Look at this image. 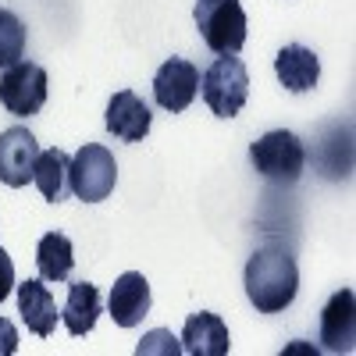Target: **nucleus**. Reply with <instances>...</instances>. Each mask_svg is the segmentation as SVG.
Wrapping results in <instances>:
<instances>
[{
	"label": "nucleus",
	"instance_id": "20",
	"mask_svg": "<svg viewBox=\"0 0 356 356\" xmlns=\"http://www.w3.org/2000/svg\"><path fill=\"white\" fill-rule=\"evenodd\" d=\"M18 282H15V264H11V257H8V250L0 246V303L11 296V289H15Z\"/></svg>",
	"mask_w": 356,
	"mask_h": 356
},
{
	"label": "nucleus",
	"instance_id": "1",
	"mask_svg": "<svg viewBox=\"0 0 356 356\" xmlns=\"http://www.w3.org/2000/svg\"><path fill=\"white\" fill-rule=\"evenodd\" d=\"M300 292V267L285 246H264L246 260V296L257 314H282Z\"/></svg>",
	"mask_w": 356,
	"mask_h": 356
},
{
	"label": "nucleus",
	"instance_id": "17",
	"mask_svg": "<svg viewBox=\"0 0 356 356\" xmlns=\"http://www.w3.org/2000/svg\"><path fill=\"white\" fill-rule=\"evenodd\" d=\"M36 267H40V278L43 282H65L75 267V250L72 239L61 232H47L40 246H36Z\"/></svg>",
	"mask_w": 356,
	"mask_h": 356
},
{
	"label": "nucleus",
	"instance_id": "9",
	"mask_svg": "<svg viewBox=\"0 0 356 356\" xmlns=\"http://www.w3.org/2000/svg\"><path fill=\"white\" fill-rule=\"evenodd\" d=\"M356 346V296L339 289L321 310V349L324 353H353Z\"/></svg>",
	"mask_w": 356,
	"mask_h": 356
},
{
	"label": "nucleus",
	"instance_id": "21",
	"mask_svg": "<svg viewBox=\"0 0 356 356\" xmlns=\"http://www.w3.org/2000/svg\"><path fill=\"white\" fill-rule=\"evenodd\" d=\"M18 349V332L8 317H0V356H11Z\"/></svg>",
	"mask_w": 356,
	"mask_h": 356
},
{
	"label": "nucleus",
	"instance_id": "12",
	"mask_svg": "<svg viewBox=\"0 0 356 356\" xmlns=\"http://www.w3.org/2000/svg\"><path fill=\"white\" fill-rule=\"evenodd\" d=\"M182 353L189 356H228L232 339H228V324L218 314H189L186 328H182Z\"/></svg>",
	"mask_w": 356,
	"mask_h": 356
},
{
	"label": "nucleus",
	"instance_id": "7",
	"mask_svg": "<svg viewBox=\"0 0 356 356\" xmlns=\"http://www.w3.org/2000/svg\"><path fill=\"white\" fill-rule=\"evenodd\" d=\"M200 93V68L186 57H168V61L157 68L154 75V100L171 111V114H182Z\"/></svg>",
	"mask_w": 356,
	"mask_h": 356
},
{
	"label": "nucleus",
	"instance_id": "2",
	"mask_svg": "<svg viewBox=\"0 0 356 356\" xmlns=\"http://www.w3.org/2000/svg\"><path fill=\"white\" fill-rule=\"evenodd\" d=\"M250 161H253V168L267 178V182L292 186V182H300V175L307 168V150H303V143H300L296 132L275 129V132L260 136L250 146Z\"/></svg>",
	"mask_w": 356,
	"mask_h": 356
},
{
	"label": "nucleus",
	"instance_id": "13",
	"mask_svg": "<svg viewBox=\"0 0 356 356\" xmlns=\"http://www.w3.org/2000/svg\"><path fill=\"white\" fill-rule=\"evenodd\" d=\"M15 289H18V314L25 321V328L33 335H40V339L54 335V328H57V303H54L50 289L43 285V278H29V282H22Z\"/></svg>",
	"mask_w": 356,
	"mask_h": 356
},
{
	"label": "nucleus",
	"instance_id": "19",
	"mask_svg": "<svg viewBox=\"0 0 356 356\" xmlns=\"http://www.w3.org/2000/svg\"><path fill=\"white\" fill-rule=\"evenodd\" d=\"M136 353L139 356H150V353H164V356H182V342H178L171 332H164V328H157V332H150V335H143V342L136 346Z\"/></svg>",
	"mask_w": 356,
	"mask_h": 356
},
{
	"label": "nucleus",
	"instance_id": "14",
	"mask_svg": "<svg viewBox=\"0 0 356 356\" xmlns=\"http://www.w3.org/2000/svg\"><path fill=\"white\" fill-rule=\"evenodd\" d=\"M275 75L289 93H310L321 79V61L314 50H307L300 43H289L275 57Z\"/></svg>",
	"mask_w": 356,
	"mask_h": 356
},
{
	"label": "nucleus",
	"instance_id": "6",
	"mask_svg": "<svg viewBox=\"0 0 356 356\" xmlns=\"http://www.w3.org/2000/svg\"><path fill=\"white\" fill-rule=\"evenodd\" d=\"M0 104L15 118H33L47 104V72L33 61H18L0 75Z\"/></svg>",
	"mask_w": 356,
	"mask_h": 356
},
{
	"label": "nucleus",
	"instance_id": "10",
	"mask_svg": "<svg viewBox=\"0 0 356 356\" xmlns=\"http://www.w3.org/2000/svg\"><path fill=\"white\" fill-rule=\"evenodd\" d=\"M150 282H146L139 271H125L122 278L114 282L111 289V300H107V310L114 317L118 328H136V324L150 314Z\"/></svg>",
	"mask_w": 356,
	"mask_h": 356
},
{
	"label": "nucleus",
	"instance_id": "11",
	"mask_svg": "<svg viewBox=\"0 0 356 356\" xmlns=\"http://www.w3.org/2000/svg\"><path fill=\"white\" fill-rule=\"evenodd\" d=\"M150 104L143 97H136L132 89H122V93H114L111 104H107V132L122 143H139L146 132H150Z\"/></svg>",
	"mask_w": 356,
	"mask_h": 356
},
{
	"label": "nucleus",
	"instance_id": "16",
	"mask_svg": "<svg viewBox=\"0 0 356 356\" xmlns=\"http://www.w3.org/2000/svg\"><path fill=\"white\" fill-rule=\"evenodd\" d=\"M97 314H100V292L97 285H89V282H72L68 289V300H65V328L72 335H89L93 332V324H97Z\"/></svg>",
	"mask_w": 356,
	"mask_h": 356
},
{
	"label": "nucleus",
	"instance_id": "18",
	"mask_svg": "<svg viewBox=\"0 0 356 356\" xmlns=\"http://www.w3.org/2000/svg\"><path fill=\"white\" fill-rule=\"evenodd\" d=\"M25 54V25L15 11L0 8V68H11Z\"/></svg>",
	"mask_w": 356,
	"mask_h": 356
},
{
	"label": "nucleus",
	"instance_id": "4",
	"mask_svg": "<svg viewBox=\"0 0 356 356\" xmlns=\"http://www.w3.org/2000/svg\"><path fill=\"white\" fill-rule=\"evenodd\" d=\"M200 93L218 118H235L250 97V72L235 54H221L218 61L200 75Z\"/></svg>",
	"mask_w": 356,
	"mask_h": 356
},
{
	"label": "nucleus",
	"instance_id": "8",
	"mask_svg": "<svg viewBox=\"0 0 356 356\" xmlns=\"http://www.w3.org/2000/svg\"><path fill=\"white\" fill-rule=\"evenodd\" d=\"M36 157H40V143L25 125L0 132V182L4 186H11V189L29 186Z\"/></svg>",
	"mask_w": 356,
	"mask_h": 356
},
{
	"label": "nucleus",
	"instance_id": "5",
	"mask_svg": "<svg viewBox=\"0 0 356 356\" xmlns=\"http://www.w3.org/2000/svg\"><path fill=\"white\" fill-rule=\"evenodd\" d=\"M72 193L86 203H100L114 193L118 186V164L114 154L100 143H86L82 150L72 157V171H68Z\"/></svg>",
	"mask_w": 356,
	"mask_h": 356
},
{
	"label": "nucleus",
	"instance_id": "3",
	"mask_svg": "<svg viewBox=\"0 0 356 356\" xmlns=\"http://www.w3.org/2000/svg\"><path fill=\"white\" fill-rule=\"evenodd\" d=\"M196 29L214 54H239L246 47V11L239 0H196Z\"/></svg>",
	"mask_w": 356,
	"mask_h": 356
},
{
	"label": "nucleus",
	"instance_id": "15",
	"mask_svg": "<svg viewBox=\"0 0 356 356\" xmlns=\"http://www.w3.org/2000/svg\"><path fill=\"white\" fill-rule=\"evenodd\" d=\"M68 171H72V157H68L65 150H57V146H54V150H43V154L36 157L33 182H36V189L43 193V200H50V203L68 200V193H72Z\"/></svg>",
	"mask_w": 356,
	"mask_h": 356
}]
</instances>
